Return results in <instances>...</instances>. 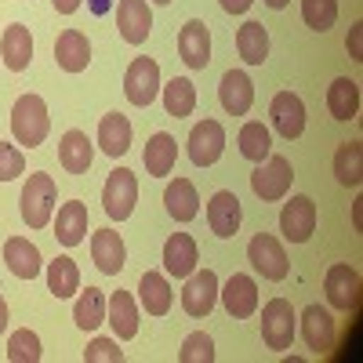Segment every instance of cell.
<instances>
[{
    "label": "cell",
    "instance_id": "obj_1",
    "mask_svg": "<svg viewBox=\"0 0 363 363\" xmlns=\"http://www.w3.org/2000/svg\"><path fill=\"white\" fill-rule=\"evenodd\" d=\"M48 131H51L48 102L40 95H22L11 106V135H15V142L26 145V149H37V145H44Z\"/></svg>",
    "mask_w": 363,
    "mask_h": 363
},
{
    "label": "cell",
    "instance_id": "obj_2",
    "mask_svg": "<svg viewBox=\"0 0 363 363\" xmlns=\"http://www.w3.org/2000/svg\"><path fill=\"white\" fill-rule=\"evenodd\" d=\"M55 200H58L55 178L44 174V171L29 174V182L22 186V222H26L29 229L51 225V218H55Z\"/></svg>",
    "mask_w": 363,
    "mask_h": 363
},
{
    "label": "cell",
    "instance_id": "obj_3",
    "mask_svg": "<svg viewBox=\"0 0 363 363\" xmlns=\"http://www.w3.org/2000/svg\"><path fill=\"white\" fill-rule=\"evenodd\" d=\"M294 323H298V313H294V306L287 298L265 301V306H262V342H265V349H272V352L291 349Z\"/></svg>",
    "mask_w": 363,
    "mask_h": 363
},
{
    "label": "cell",
    "instance_id": "obj_4",
    "mask_svg": "<svg viewBox=\"0 0 363 363\" xmlns=\"http://www.w3.org/2000/svg\"><path fill=\"white\" fill-rule=\"evenodd\" d=\"M291 182H294V167H291V160L287 157H280V153H269L255 171H251V189H255V196L258 200H284L287 193H291Z\"/></svg>",
    "mask_w": 363,
    "mask_h": 363
},
{
    "label": "cell",
    "instance_id": "obj_5",
    "mask_svg": "<svg viewBox=\"0 0 363 363\" xmlns=\"http://www.w3.org/2000/svg\"><path fill=\"white\" fill-rule=\"evenodd\" d=\"M135 203H138V178L128 167H116L109 171L106 186H102V207L113 222H128L135 215Z\"/></svg>",
    "mask_w": 363,
    "mask_h": 363
},
{
    "label": "cell",
    "instance_id": "obj_6",
    "mask_svg": "<svg viewBox=\"0 0 363 363\" xmlns=\"http://www.w3.org/2000/svg\"><path fill=\"white\" fill-rule=\"evenodd\" d=\"M247 262L255 265V272H262L265 280H287L291 272V258L284 251V244L272 233H255L251 244H247Z\"/></svg>",
    "mask_w": 363,
    "mask_h": 363
},
{
    "label": "cell",
    "instance_id": "obj_7",
    "mask_svg": "<svg viewBox=\"0 0 363 363\" xmlns=\"http://www.w3.org/2000/svg\"><path fill=\"white\" fill-rule=\"evenodd\" d=\"M124 95L138 109L157 102V95H160V66H157V58L142 55V58H135V62L128 66V73H124Z\"/></svg>",
    "mask_w": 363,
    "mask_h": 363
},
{
    "label": "cell",
    "instance_id": "obj_8",
    "mask_svg": "<svg viewBox=\"0 0 363 363\" xmlns=\"http://www.w3.org/2000/svg\"><path fill=\"white\" fill-rule=\"evenodd\" d=\"M218 272L215 269H200V272H189L186 277V287H182V309L189 316L203 320L211 316V309L218 306Z\"/></svg>",
    "mask_w": 363,
    "mask_h": 363
},
{
    "label": "cell",
    "instance_id": "obj_9",
    "mask_svg": "<svg viewBox=\"0 0 363 363\" xmlns=\"http://www.w3.org/2000/svg\"><path fill=\"white\" fill-rule=\"evenodd\" d=\"M316 200L313 196H291L280 211V233L291 244H309V236L316 233Z\"/></svg>",
    "mask_w": 363,
    "mask_h": 363
},
{
    "label": "cell",
    "instance_id": "obj_10",
    "mask_svg": "<svg viewBox=\"0 0 363 363\" xmlns=\"http://www.w3.org/2000/svg\"><path fill=\"white\" fill-rule=\"evenodd\" d=\"M323 294L338 313H349L359 306V272L349 262H335L323 277Z\"/></svg>",
    "mask_w": 363,
    "mask_h": 363
},
{
    "label": "cell",
    "instance_id": "obj_11",
    "mask_svg": "<svg viewBox=\"0 0 363 363\" xmlns=\"http://www.w3.org/2000/svg\"><path fill=\"white\" fill-rule=\"evenodd\" d=\"M225 153V128L218 120H200V124L189 131V160L196 167H211L218 164V157Z\"/></svg>",
    "mask_w": 363,
    "mask_h": 363
},
{
    "label": "cell",
    "instance_id": "obj_12",
    "mask_svg": "<svg viewBox=\"0 0 363 363\" xmlns=\"http://www.w3.org/2000/svg\"><path fill=\"white\" fill-rule=\"evenodd\" d=\"M218 298L233 320H247L258 313V284L247 277V272H233V277L218 287Z\"/></svg>",
    "mask_w": 363,
    "mask_h": 363
},
{
    "label": "cell",
    "instance_id": "obj_13",
    "mask_svg": "<svg viewBox=\"0 0 363 363\" xmlns=\"http://www.w3.org/2000/svg\"><path fill=\"white\" fill-rule=\"evenodd\" d=\"M269 116H272L277 135H284L287 142L301 138V131H306V102H301L294 91H280V95H272Z\"/></svg>",
    "mask_w": 363,
    "mask_h": 363
},
{
    "label": "cell",
    "instance_id": "obj_14",
    "mask_svg": "<svg viewBox=\"0 0 363 363\" xmlns=\"http://www.w3.org/2000/svg\"><path fill=\"white\" fill-rule=\"evenodd\" d=\"M116 29L128 44H145V37L153 33V8L149 0H120L116 4Z\"/></svg>",
    "mask_w": 363,
    "mask_h": 363
},
{
    "label": "cell",
    "instance_id": "obj_15",
    "mask_svg": "<svg viewBox=\"0 0 363 363\" xmlns=\"http://www.w3.org/2000/svg\"><path fill=\"white\" fill-rule=\"evenodd\" d=\"M240 222H244V207H240L236 193L229 189H218L207 203V225L218 240H233L240 233Z\"/></svg>",
    "mask_w": 363,
    "mask_h": 363
},
{
    "label": "cell",
    "instance_id": "obj_16",
    "mask_svg": "<svg viewBox=\"0 0 363 363\" xmlns=\"http://www.w3.org/2000/svg\"><path fill=\"white\" fill-rule=\"evenodd\" d=\"M4 262L11 269V277H18V280H37L44 272L40 247L33 244V240H26V236H8L4 240Z\"/></svg>",
    "mask_w": 363,
    "mask_h": 363
},
{
    "label": "cell",
    "instance_id": "obj_17",
    "mask_svg": "<svg viewBox=\"0 0 363 363\" xmlns=\"http://www.w3.org/2000/svg\"><path fill=\"white\" fill-rule=\"evenodd\" d=\"M178 55L189 69H207L211 62V29L200 18H189L178 33Z\"/></svg>",
    "mask_w": 363,
    "mask_h": 363
},
{
    "label": "cell",
    "instance_id": "obj_18",
    "mask_svg": "<svg viewBox=\"0 0 363 363\" xmlns=\"http://www.w3.org/2000/svg\"><path fill=\"white\" fill-rule=\"evenodd\" d=\"M196 262H200L196 240L189 233H171L167 244H164V272H167V277L186 280L189 272H196Z\"/></svg>",
    "mask_w": 363,
    "mask_h": 363
},
{
    "label": "cell",
    "instance_id": "obj_19",
    "mask_svg": "<svg viewBox=\"0 0 363 363\" xmlns=\"http://www.w3.org/2000/svg\"><path fill=\"white\" fill-rule=\"evenodd\" d=\"M106 323L113 327L116 342H131L138 335V301L128 291H113L106 301Z\"/></svg>",
    "mask_w": 363,
    "mask_h": 363
},
{
    "label": "cell",
    "instance_id": "obj_20",
    "mask_svg": "<svg viewBox=\"0 0 363 363\" xmlns=\"http://www.w3.org/2000/svg\"><path fill=\"white\" fill-rule=\"evenodd\" d=\"M55 225V240L62 247H77L87 240V203L84 200H66L58 207V215L51 218Z\"/></svg>",
    "mask_w": 363,
    "mask_h": 363
},
{
    "label": "cell",
    "instance_id": "obj_21",
    "mask_svg": "<svg viewBox=\"0 0 363 363\" xmlns=\"http://www.w3.org/2000/svg\"><path fill=\"white\" fill-rule=\"evenodd\" d=\"M138 301L149 316H167L174 306V291L167 284V272L160 269H145L142 280H138Z\"/></svg>",
    "mask_w": 363,
    "mask_h": 363
},
{
    "label": "cell",
    "instance_id": "obj_22",
    "mask_svg": "<svg viewBox=\"0 0 363 363\" xmlns=\"http://www.w3.org/2000/svg\"><path fill=\"white\" fill-rule=\"evenodd\" d=\"M218 102L229 116H247L251 102H255V84L244 69H229L218 84Z\"/></svg>",
    "mask_w": 363,
    "mask_h": 363
},
{
    "label": "cell",
    "instance_id": "obj_23",
    "mask_svg": "<svg viewBox=\"0 0 363 363\" xmlns=\"http://www.w3.org/2000/svg\"><path fill=\"white\" fill-rule=\"evenodd\" d=\"M0 62H4L11 73H22L33 62V33L22 26V22H11L0 37Z\"/></svg>",
    "mask_w": 363,
    "mask_h": 363
},
{
    "label": "cell",
    "instance_id": "obj_24",
    "mask_svg": "<svg viewBox=\"0 0 363 363\" xmlns=\"http://www.w3.org/2000/svg\"><path fill=\"white\" fill-rule=\"evenodd\" d=\"M91 258H95V265L106 272V277H116V272L128 265V247H124V240H120V233L116 229H99L95 236H91Z\"/></svg>",
    "mask_w": 363,
    "mask_h": 363
},
{
    "label": "cell",
    "instance_id": "obj_25",
    "mask_svg": "<svg viewBox=\"0 0 363 363\" xmlns=\"http://www.w3.org/2000/svg\"><path fill=\"white\" fill-rule=\"evenodd\" d=\"M55 62H58V69H66V73H84L87 62H91V40H87V33H80V29H66V33H58V40H55Z\"/></svg>",
    "mask_w": 363,
    "mask_h": 363
},
{
    "label": "cell",
    "instance_id": "obj_26",
    "mask_svg": "<svg viewBox=\"0 0 363 363\" xmlns=\"http://www.w3.org/2000/svg\"><path fill=\"white\" fill-rule=\"evenodd\" d=\"M335 316H330L323 306H309L306 313H301V338H306V345L313 352H327L330 345H335Z\"/></svg>",
    "mask_w": 363,
    "mask_h": 363
},
{
    "label": "cell",
    "instance_id": "obj_27",
    "mask_svg": "<svg viewBox=\"0 0 363 363\" xmlns=\"http://www.w3.org/2000/svg\"><path fill=\"white\" fill-rule=\"evenodd\" d=\"M174 160H178V142H174V135L157 131L153 138L145 142V153H142L145 174H153V178H167V174L174 171Z\"/></svg>",
    "mask_w": 363,
    "mask_h": 363
},
{
    "label": "cell",
    "instance_id": "obj_28",
    "mask_svg": "<svg viewBox=\"0 0 363 363\" xmlns=\"http://www.w3.org/2000/svg\"><path fill=\"white\" fill-rule=\"evenodd\" d=\"M99 149L106 157H124L131 149V120L124 113H106L99 120Z\"/></svg>",
    "mask_w": 363,
    "mask_h": 363
},
{
    "label": "cell",
    "instance_id": "obj_29",
    "mask_svg": "<svg viewBox=\"0 0 363 363\" xmlns=\"http://www.w3.org/2000/svg\"><path fill=\"white\" fill-rule=\"evenodd\" d=\"M164 207L174 222H193L200 215V196H196V186L189 178H174L167 182L164 189Z\"/></svg>",
    "mask_w": 363,
    "mask_h": 363
},
{
    "label": "cell",
    "instance_id": "obj_30",
    "mask_svg": "<svg viewBox=\"0 0 363 363\" xmlns=\"http://www.w3.org/2000/svg\"><path fill=\"white\" fill-rule=\"evenodd\" d=\"M91 160H95V145H91V138L84 131H66L62 142H58V164H62L69 174H84L91 167Z\"/></svg>",
    "mask_w": 363,
    "mask_h": 363
},
{
    "label": "cell",
    "instance_id": "obj_31",
    "mask_svg": "<svg viewBox=\"0 0 363 363\" xmlns=\"http://www.w3.org/2000/svg\"><path fill=\"white\" fill-rule=\"evenodd\" d=\"M160 95H164V113L182 120V116H189L196 109V84L189 77H171L164 87H160Z\"/></svg>",
    "mask_w": 363,
    "mask_h": 363
},
{
    "label": "cell",
    "instance_id": "obj_32",
    "mask_svg": "<svg viewBox=\"0 0 363 363\" xmlns=\"http://www.w3.org/2000/svg\"><path fill=\"white\" fill-rule=\"evenodd\" d=\"M236 51L247 66H262L269 58V29L262 22H244L236 29Z\"/></svg>",
    "mask_w": 363,
    "mask_h": 363
},
{
    "label": "cell",
    "instance_id": "obj_33",
    "mask_svg": "<svg viewBox=\"0 0 363 363\" xmlns=\"http://www.w3.org/2000/svg\"><path fill=\"white\" fill-rule=\"evenodd\" d=\"M327 109H330L335 120H356V113H359V84L349 80V77L330 80V87H327Z\"/></svg>",
    "mask_w": 363,
    "mask_h": 363
},
{
    "label": "cell",
    "instance_id": "obj_34",
    "mask_svg": "<svg viewBox=\"0 0 363 363\" xmlns=\"http://www.w3.org/2000/svg\"><path fill=\"white\" fill-rule=\"evenodd\" d=\"M48 291L62 301V298H73L80 291V265L69 258V255H58L55 262H48Z\"/></svg>",
    "mask_w": 363,
    "mask_h": 363
},
{
    "label": "cell",
    "instance_id": "obj_35",
    "mask_svg": "<svg viewBox=\"0 0 363 363\" xmlns=\"http://www.w3.org/2000/svg\"><path fill=\"white\" fill-rule=\"evenodd\" d=\"M236 145H240V157L251 160V164H262L269 153H272V135L262 120H247L236 135Z\"/></svg>",
    "mask_w": 363,
    "mask_h": 363
},
{
    "label": "cell",
    "instance_id": "obj_36",
    "mask_svg": "<svg viewBox=\"0 0 363 363\" xmlns=\"http://www.w3.org/2000/svg\"><path fill=\"white\" fill-rule=\"evenodd\" d=\"M106 291H99V287H87V291H80L77 294V306H73V320H77V327L80 330H99L102 323H106Z\"/></svg>",
    "mask_w": 363,
    "mask_h": 363
},
{
    "label": "cell",
    "instance_id": "obj_37",
    "mask_svg": "<svg viewBox=\"0 0 363 363\" xmlns=\"http://www.w3.org/2000/svg\"><path fill=\"white\" fill-rule=\"evenodd\" d=\"M335 178L342 186L356 189L363 182V145L359 142H342L338 153H335Z\"/></svg>",
    "mask_w": 363,
    "mask_h": 363
},
{
    "label": "cell",
    "instance_id": "obj_38",
    "mask_svg": "<svg viewBox=\"0 0 363 363\" xmlns=\"http://www.w3.org/2000/svg\"><path fill=\"white\" fill-rule=\"evenodd\" d=\"M8 359L11 363H40L44 349H40V335L29 327H18L15 335L8 338Z\"/></svg>",
    "mask_w": 363,
    "mask_h": 363
},
{
    "label": "cell",
    "instance_id": "obj_39",
    "mask_svg": "<svg viewBox=\"0 0 363 363\" xmlns=\"http://www.w3.org/2000/svg\"><path fill=\"white\" fill-rule=\"evenodd\" d=\"M301 22L316 33H327L338 22V0H301Z\"/></svg>",
    "mask_w": 363,
    "mask_h": 363
},
{
    "label": "cell",
    "instance_id": "obj_40",
    "mask_svg": "<svg viewBox=\"0 0 363 363\" xmlns=\"http://www.w3.org/2000/svg\"><path fill=\"white\" fill-rule=\"evenodd\" d=\"M178 363H215V338L203 330H193L178 349Z\"/></svg>",
    "mask_w": 363,
    "mask_h": 363
},
{
    "label": "cell",
    "instance_id": "obj_41",
    "mask_svg": "<svg viewBox=\"0 0 363 363\" xmlns=\"http://www.w3.org/2000/svg\"><path fill=\"white\" fill-rule=\"evenodd\" d=\"M84 363H124V349L116 345V338H95L84 349Z\"/></svg>",
    "mask_w": 363,
    "mask_h": 363
},
{
    "label": "cell",
    "instance_id": "obj_42",
    "mask_svg": "<svg viewBox=\"0 0 363 363\" xmlns=\"http://www.w3.org/2000/svg\"><path fill=\"white\" fill-rule=\"evenodd\" d=\"M26 171V157L22 149L11 142H0V182H15Z\"/></svg>",
    "mask_w": 363,
    "mask_h": 363
},
{
    "label": "cell",
    "instance_id": "obj_43",
    "mask_svg": "<svg viewBox=\"0 0 363 363\" xmlns=\"http://www.w3.org/2000/svg\"><path fill=\"white\" fill-rule=\"evenodd\" d=\"M345 48H349V55L356 58V62H363V22H352V29H349V40H345Z\"/></svg>",
    "mask_w": 363,
    "mask_h": 363
},
{
    "label": "cell",
    "instance_id": "obj_44",
    "mask_svg": "<svg viewBox=\"0 0 363 363\" xmlns=\"http://www.w3.org/2000/svg\"><path fill=\"white\" fill-rule=\"evenodd\" d=\"M218 4H222L225 15H247V8L255 4V0H218Z\"/></svg>",
    "mask_w": 363,
    "mask_h": 363
},
{
    "label": "cell",
    "instance_id": "obj_45",
    "mask_svg": "<svg viewBox=\"0 0 363 363\" xmlns=\"http://www.w3.org/2000/svg\"><path fill=\"white\" fill-rule=\"evenodd\" d=\"M51 4H55V11H58V15H73V11L84 4V0H51Z\"/></svg>",
    "mask_w": 363,
    "mask_h": 363
},
{
    "label": "cell",
    "instance_id": "obj_46",
    "mask_svg": "<svg viewBox=\"0 0 363 363\" xmlns=\"http://www.w3.org/2000/svg\"><path fill=\"white\" fill-rule=\"evenodd\" d=\"M8 320H11V316H8V301L0 298V335H4V330H8Z\"/></svg>",
    "mask_w": 363,
    "mask_h": 363
},
{
    "label": "cell",
    "instance_id": "obj_47",
    "mask_svg": "<svg viewBox=\"0 0 363 363\" xmlns=\"http://www.w3.org/2000/svg\"><path fill=\"white\" fill-rule=\"evenodd\" d=\"M91 11H95V15H106V11H109V0H91Z\"/></svg>",
    "mask_w": 363,
    "mask_h": 363
},
{
    "label": "cell",
    "instance_id": "obj_48",
    "mask_svg": "<svg viewBox=\"0 0 363 363\" xmlns=\"http://www.w3.org/2000/svg\"><path fill=\"white\" fill-rule=\"evenodd\" d=\"M262 4H265V8H272V11H284V8L291 4V0H262Z\"/></svg>",
    "mask_w": 363,
    "mask_h": 363
},
{
    "label": "cell",
    "instance_id": "obj_49",
    "mask_svg": "<svg viewBox=\"0 0 363 363\" xmlns=\"http://www.w3.org/2000/svg\"><path fill=\"white\" fill-rule=\"evenodd\" d=\"M153 4H171V0H153Z\"/></svg>",
    "mask_w": 363,
    "mask_h": 363
}]
</instances>
